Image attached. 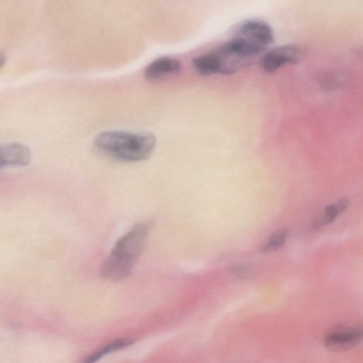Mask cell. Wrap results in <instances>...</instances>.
I'll return each mask as SVG.
<instances>
[{"label": "cell", "mask_w": 363, "mask_h": 363, "mask_svg": "<svg viewBox=\"0 0 363 363\" xmlns=\"http://www.w3.org/2000/svg\"><path fill=\"white\" fill-rule=\"evenodd\" d=\"M237 34L266 48L274 41L272 27L259 19H249L241 23L238 28Z\"/></svg>", "instance_id": "cell-5"}, {"label": "cell", "mask_w": 363, "mask_h": 363, "mask_svg": "<svg viewBox=\"0 0 363 363\" xmlns=\"http://www.w3.org/2000/svg\"><path fill=\"white\" fill-rule=\"evenodd\" d=\"M348 204L349 200L342 197L335 204L326 206L323 217L314 224L315 227H320L331 223L340 213L346 209Z\"/></svg>", "instance_id": "cell-9"}, {"label": "cell", "mask_w": 363, "mask_h": 363, "mask_svg": "<svg viewBox=\"0 0 363 363\" xmlns=\"http://www.w3.org/2000/svg\"><path fill=\"white\" fill-rule=\"evenodd\" d=\"M94 145L97 150L108 157L135 162L143 161L152 155L156 138L149 133L110 130L99 134Z\"/></svg>", "instance_id": "cell-2"}, {"label": "cell", "mask_w": 363, "mask_h": 363, "mask_svg": "<svg viewBox=\"0 0 363 363\" xmlns=\"http://www.w3.org/2000/svg\"><path fill=\"white\" fill-rule=\"evenodd\" d=\"M361 328L338 325L328 331L324 337V345L330 350L342 352L357 346L362 340Z\"/></svg>", "instance_id": "cell-4"}, {"label": "cell", "mask_w": 363, "mask_h": 363, "mask_svg": "<svg viewBox=\"0 0 363 363\" xmlns=\"http://www.w3.org/2000/svg\"><path fill=\"white\" fill-rule=\"evenodd\" d=\"M287 232L286 230H280L274 233L271 235L268 242L264 245L263 251H271L281 247L286 239Z\"/></svg>", "instance_id": "cell-10"}, {"label": "cell", "mask_w": 363, "mask_h": 363, "mask_svg": "<svg viewBox=\"0 0 363 363\" xmlns=\"http://www.w3.org/2000/svg\"><path fill=\"white\" fill-rule=\"evenodd\" d=\"M134 343V340L128 337L113 340L104 347L86 356L80 363H95L106 354L120 350Z\"/></svg>", "instance_id": "cell-8"}, {"label": "cell", "mask_w": 363, "mask_h": 363, "mask_svg": "<svg viewBox=\"0 0 363 363\" xmlns=\"http://www.w3.org/2000/svg\"><path fill=\"white\" fill-rule=\"evenodd\" d=\"M181 69L180 61L169 57H162L148 65L145 71V76L150 81H156L178 74Z\"/></svg>", "instance_id": "cell-7"}, {"label": "cell", "mask_w": 363, "mask_h": 363, "mask_svg": "<svg viewBox=\"0 0 363 363\" xmlns=\"http://www.w3.org/2000/svg\"><path fill=\"white\" fill-rule=\"evenodd\" d=\"M303 55V50L298 45H281L270 50L262 57L261 67L267 73H274L286 65L298 64Z\"/></svg>", "instance_id": "cell-3"}, {"label": "cell", "mask_w": 363, "mask_h": 363, "mask_svg": "<svg viewBox=\"0 0 363 363\" xmlns=\"http://www.w3.org/2000/svg\"><path fill=\"white\" fill-rule=\"evenodd\" d=\"M6 62V55L4 53L0 52V69L4 67Z\"/></svg>", "instance_id": "cell-12"}, {"label": "cell", "mask_w": 363, "mask_h": 363, "mask_svg": "<svg viewBox=\"0 0 363 363\" xmlns=\"http://www.w3.org/2000/svg\"><path fill=\"white\" fill-rule=\"evenodd\" d=\"M229 270L235 275L240 277H245L250 275L254 270V268L249 264H235L232 266Z\"/></svg>", "instance_id": "cell-11"}, {"label": "cell", "mask_w": 363, "mask_h": 363, "mask_svg": "<svg viewBox=\"0 0 363 363\" xmlns=\"http://www.w3.org/2000/svg\"><path fill=\"white\" fill-rule=\"evenodd\" d=\"M29 147L18 143L0 144V169L6 167H26L31 161Z\"/></svg>", "instance_id": "cell-6"}, {"label": "cell", "mask_w": 363, "mask_h": 363, "mask_svg": "<svg viewBox=\"0 0 363 363\" xmlns=\"http://www.w3.org/2000/svg\"><path fill=\"white\" fill-rule=\"evenodd\" d=\"M149 232V225L138 223L115 243L102 263L100 274L106 280L118 281L127 278L141 255Z\"/></svg>", "instance_id": "cell-1"}]
</instances>
